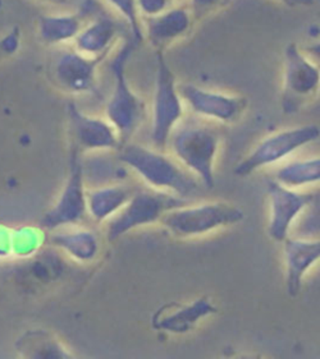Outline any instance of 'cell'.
<instances>
[{
  "mask_svg": "<svg viewBox=\"0 0 320 359\" xmlns=\"http://www.w3.org/2000/svg\"><path fill=\"white\" fill-rule=\"evenodd\" d=\"M119 160L152 187L168 191L177 197H189L199 189V183L171 158L140 144H124Z\"/></svg>",
  "mask_w": 320,
  "mask_h": 359,
  "instance_id": "obj_1",
  "label": "cell"
},
{
  "mask_svg": "<svg viewBox=\"0 0 320 359\" xmlns=\"http://www.w3.org/2000/svg\"><path fill=\"white\" fill-rule=\"evenodd\" d=\"M132 51L133 43H124L110 65L114 87L105 107L107 121L116 128L124 144L136 132L144 118V102L133 93L126 77V65Z\"/></svg>",
  "mask_w": 320,
  "mask_h": 359,
  "instance_id": "obj_2",
  "label": "cell"
},
{
  "mask_svg": "<svg viewBox=\"0 0 320 359\" xmlns=\"http://www.w3.org/2000/svg\"><path fill=\"white\" fill-rule=\"evenodd\" d=\"M171 146L180 163L196 174L206 188L214 187V161L219 135L208 126L189 124L171 135Z\"/></svg>",
  "mask_w": 320,
  "mask_h": 359,
  "instance_id": "obj_3",
  "label": "cell"
},
{
  "mask_svg": "<svg viewBox=\"0 0 320 359\" xmlns=\"http://www.w3.org/2000/svg\"><path fill=\"white\" fill-rule=\"evenodd\" d=\"M242 219L244 212L240 208L226 202H211L173 208L164 214L161 222L177 237H196L237 224Z\"/></svg>",
  "mask_w": 320,
  "mask_h": 359,
  "instance_id": "obj_4",
  "label": "cell"
},
{
  "mask_svg": "<svg viewBox=\"0 0 320 359\" xmlns=\"http://www.w3.org/2000/svg\"><path fill=\"white\" fill-rule=\"evenodd\" d=\"M183 101L178 86L164 54L156 51V79L154 90L152 140L158 147H164L177 124L182 119Z\"/></svg>",
  "mask_w": 320,
  "mask_h": 359,
  "instance_id": "obj_5",
  "label": "cell"
},
{
  "mask_svg": "<svg viewBox=\"0 0 320 359\" xmlns=\"http://www.w3.org/2000/svg\"><path fill=\"white\" fill-rule=\"evenodd\" d=\"M319 135V127L315 124L300 126L273 133L262 140L250 155L237 164L234 174L239 177H248L258 169L278 163L298 149L316 141Z\"/></svg>",
  "mask_w": 320,
  "mask_h": 359,
  "instance_id": "obj_6",
  "label": "cell"
},
{
  "mask_svg": "<svg viewBox=\"0 0 320 359\" xmlns=\"http://www.w3.org/2000/svg\"><path fill=\"white\" fill-rule=\"evenodd\" d=\"M319 67L298 43H288L284 54V113H296L302 104L313 99L319 88Z\"/></svg>",
  "mask_w": 320,
  "mask_h": 359,
  "instance_id": "obj_7",
  "label": "cell"
},
{
  "mask_svg": "<svg viewBox=\"0 0 320 359\" xmlns=\"http://www.w3.org/2000/svg\"><path fill=\"white\" fill-rule=\"evenodd\" d=\"M181 197L166 192H140L118 211L108 229L109 241H116L131 230L158 222L166 212L180 208Z\"/></svg>",
  "mask_w": 320,
  "mask_h": 359,
  "instance_id": "obj_8",
  "label": "cell"
},
{
  "mask_svg": "<svg viewBox=\"0 0 320 359\" xmlns=\"http://www.w3.org/2000/svg\"><path fill=\"white\" fill-rule=\"evenodd\" d=\"M86 212L84 164L79 155V149H76L72 152L66 186L57 202L43 216L41 228L57 230L68 225H76L80 223Z\"/></svg>",
  "mask_w": 320,
  "mask_h": 359,
  "instance_id": "obj_9",
  "label": "cell"
},
{
  "mask_svg": "<svg viewBox=\"0 0 320 359\" xmlns=\"http://www.w3.org/2000/svg\"><path fill=\"white\" fill-rule=\"evenodd\" d=\"M178 93L191 111L215 122H234L248 107V101L242 96L211 91L191 83L178 86Z\"/></svg>",
  "mask_w": 320,
  "mask_h": 359,
  "instance_id": "obj_10",
  "label": "cell"
},
{
  "mask_svg": "<svg viewBox=\"0 0 320 359\" xmlns=\"http://www.w3.org/2000/svg\"><path fill=\"white\" fill-rule=\"evenodd\" d=\"M196 21L186 1H181L163 13L142 20L144 40L155 51H163L189 35Z\"/></svg>",
  "mask_w": 320,
  "mask_h": 359,
  "instance_id": "obj_11",
  "label": "cell"
},
{
  "mask_svg": "<svg viewBox=\"0 0 320 359\" xmlns=\"http://www.w3.org/2000/svg\"><path fill=\"white\" fill-rule=\"evenodd\" d=\"M102 57H88L77 50L60 51L51 65V76L62 90L71 94H86L96 83Z\"/></svg>",
  "mask_w": 320,
  "mask_h": 359,
  "instance_id": "obj_12",
  "label": "cell"
},
{
  "mask_svg": "<svg viewBox=\"0 0 320 359\" xmlns=\"http://www.w3.org/2000/svg\"><path fill=\"white\" fill-rule=\"evenodd\" d=\"M268 194L270 198L269 236L276 242H284L295 219L304 208L312 205L314 196L296 192L276 180L268 182Z\"/></svg>",
  "mask_w": 320,
  "mask_h": 359,
  "instance_id": "obj_13",
  "label": "cell"
},
{
  "mask_svg": "<svg viewBox=\"0 0 320 359\" xmlns=\"http://www.w3.org/2000/svg\"><path fill=\"white\" fill-rule=\"evenodd\" d=\"M76 142L84 150H119L122 147L121 137L107 119L85 114L76 105L68 107Z\"/></svg>",
  "mask_w": 320,
  "mask_h": 359,
  "instance_id": "obj_14",
  "label": "cell"
},
{
  "mask_svg": "<svg viewBox=\"0 0 320 359\" xmlns=\"http://www.w3.org/2000/svg\"><path fill=\"white\" fill-rule=\"evenodd\" d=\"M118 35L116 22L107 15H100L84 25L72 43V48L86 57L105 59L116 45Z\"/></svg>",
  "mask_w": 320,
  "mask_h": 359,
  "instance_id": "obj_15",
  "label": "cell"
},
{
  "mask_svg": "<svg viewBox=\"0 0 320 359\" xmlns=\"http://www.w3.org/2000/svg\"><path fill=\"white\" fill-rule=\"evenodd\" d=\"M320 242L305 239H286V285L291 297H296L306 271L319 259Z\"/></svg>",
  "mask_w": 320,
  "mask_h": 359,
  "instance_id": "obj_16",
  "label": "cell"
},
{
  "mask_svg": "<svg viewBox=\"0 0 320 359\" xmlns=\"http://www.w3.org/2000/svg\"><path fill=\"white\" fill-rule=\"evenodd\" d=\"M217 312L214 304L209 299L200 298L189 304L172 307H163L154 316L153 326L158 330L167 331L172 334H185L195 327L200 320L211 316Z\"/></svg>",
  "mask_w": 320,
  "mask_h": 359,
  "instance_id": "obj_17",
  "label": "cell"
},
{
  "mask_svg": "<svg viewBox=\"0 0 320 359\" xmlns=\"http://www.w3.org/2000/svg\"><path fill=\"white\" fill-rule=\"evenodd\" d=\"M85 22L74 13H58L40 17L37 25L39 36L49 45L73 43Z\"/></svg>",
  "mask_w": 320,
  "mask_h": 359,
  "instance_id": "obj_18",
  "label": "cell"
},
{
  "mask_svg": "<svg viewBox=\"0 0 320 359\" xmlns=\"http://www.w3.org/2000/svg\"><path fill=\"white\" fill-rule=\"evenodd\" d=\"M15 351L23 358H69L71 354L49 332L32 330L15 341Z\"/></svg>",
  "mask_w": 320,
  "mask_h": 359,
  "instance_id": "obj_19",
  "label": "cell"
},
{
  "mask_svg": "<svg viewBox=\"0 0 320 359\" xmlns=\"http://www.w3.org/2000/svg\"><path fill=\"white\" fill-rule=\"evenodd\" d=\"M59 230L53 237V245L66 252L72 259L80 262H90L96 257L99 251L98 238L94 233L86 229Z\"/></svg>",
  "mask_w": 320,
  "mask_h": 359,
  "instance_id": "obj_20",
  "label": "cell"
},
{
  "mask_svg": "<svg viewBox=\"0 0 320 359\" xmlns=\"http://www.w3.org/2000/svg\"><path fill=\"white\" fill-rule=\"evenodd\" d=\"M131 198L124 187H104L86 194V210L95 222H102L118 212Z\"/></svg>",
  "mask_w": 320,
  "mask_h": 359,
  "instance_id": "obj_21",
  "label": "cell"
},
{
  "mask_svg": "<svg viewBox=\"0 0 320 359\" xmlns=\"http://www.w3.org/2000/svg\"><path fill=\"white\" fill-rule=\"evenodd\" d=\"M320 178L319 158L295 161L282 166L276 172V182L286 187H300L316 183Z\"/></svg>",
  "mask_w": 320,
  "mask_h": 359,
  "instance_id": "obj_22",
  "label": "cell"
},
{
  "mask_svg": "<svg viewBox=\"0 0 320 359\" xmlns=\"http://www.w3.org/2000/svg\"><path fill=\"white\" fill-rule=\"evenodd\" d=\"M105 1L128 25L133 43H142L144 41L142 18L138 13L136 0H105Z\"/></svg>",
  "mask_w": 320,
  "mask_h": 359,
  "instance_id": "obj_23",
  "label": "cell"
},
{
  "mask_svg": "<svg viewBox=\"0 0 320 359\" xmlns=\"http://www.w3.org/2000/svg\"><path fill=\"white\" fill-rule=\"evenodd\" d=\"M18 257V226L0 224V259Z\"/></svg>",
  "mask_w": 320,
  "mask_h": 359,
  "instance_id": "obj_24",
  "label": "cell"
},
{
  "mask_svg": "<svg viewBox=\"0 0 320 359\" xmlns=\"http://www.w3.org/2000/svg\"><path fill=\"white\" fill-rule=\"evenodd\" d=\"M178 3H181V1H178V0H136L138 13L142 20L160 15Z\"/></svg>",
  "mask_w": 320,
  "mask_h": 359,
  "instance_id": "obj_25",
  "label": "cell"
},
{
  "mask_svg": "<svg viewBox=\"0 0 320 359\" xmlns=\"http://www.w3.org/2000/svg\"><path fill=\"white\" fill-rule=\"evenodd\" d=\"M222 1L223 0H186V4L189 6L192 15H195L197 20L218 8Z\"/></svg>",
  "mask_w": 320,
  "mask_h": 359,
  "instance_id": "obj_26",
  "label": "cell"
},
{
  "mask_svg": "<svg viewBox=\"0 0 320 359\" xmlns=\"http://www.w3.org/2000/svg\"><path fill=\"white\" fill-rule=\"evenodd\" d=\"M20 48L18 32H11L7 36L0 39V62L6 57L13 55Z\"/></svg>",
  "mask_w": 320,
  "mask_h": 359,
  "instance_id": "obj_27",
  "label": "cell"
},
{
  "mask_svg": "<svg viewBox=\"0 0 320 359\" xmlns=\"http://www.w3.org/2000/svg\"><path fill=\"white\" fill-rule=\"evenodd\" d=\"M282 4H286L288 7H300V6H310L313 4L314 0H276Z\"/></svg>",
  "mask_w": 320,
  "mask_h": 359,
  "instance_id": "obj_28",
  "label": "cell"
},
{
  "mask_svg": "<svg viewBox=\"0 0 320 359\" xmlns=\"http://www.w3.org/2000/svg\"><path fill=\"white\" fill-rule=\"evenodd\" d=\"M40 1H46V3H57V1H60V0H40Z\"/></svg>",
  "mask_w": 320,
  "mask_h": 359,
  "instance_id": "obj_29",
  "label": "cell"
}]
</instances>
